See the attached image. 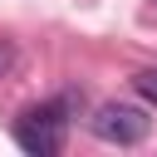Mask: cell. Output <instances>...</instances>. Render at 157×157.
<instances>
[{"label": "cell", "mask_w": 157, "mask_h": 157, "mask_svg": "<svg viewBox=\"0 0 157 157\" xmlns=\"http://www.w3.org/2000/svg\"><path fill=\"white\" fill-rule=\"evenodd\" d=\"M74 108V93L59 98V103H44V108H29L20 123H15V142L29 152V157H54L64 147V113Z\"/></svg>", "instance_id": "obj_1"}, {"label": "cell", "mask_w": 157, "mask_h": 157, "mask_svg": "<svg viewBox=\"0 0 157 157\" xmlns=\"http://www.w3.org/2000/svg\"><path fill=\"white\" fill-rule=\"evenodd\" d=\"M88 128H93V137H103V142H113V147H137V142L147 137L152 118H147L142 108H132V103H103V108L88 118Z\"/></svg>", "instance_id": "obj_2"}, {"label": "cell", "mask_w": 157, "mask_h": 157, "mask_svg": "<svg viewBox=\"0 0 157 157\" xmlns=\"http://www.w3.org/2000/svg\"><path fill=\"white\" fill-rule=\"evenodd\" d=\"M132 88H137L147 103H157V69H137V74H132Z\"/></svg>", "instance_id": "obj_3"}, {"label": "cell", "mask_w": 157, "mask_h": 157, "mask_svg": "<svg viewBox=\"0 0 157 157\" xmlns=\"http://www.w3.org/2000/svg\"><path fill=\"white\" fill-rule=\"evenodd\" d=\"M15 64H20L15 44H5V39H0V78H5V74H15Z\"/></svg>", "instance_id": "obj_4"}]
</instances>
